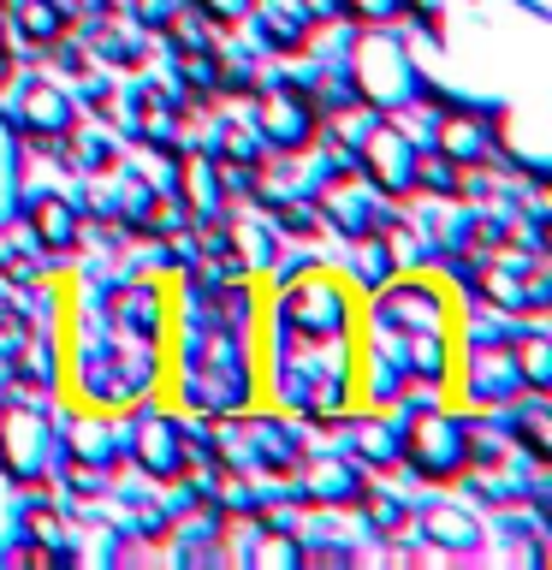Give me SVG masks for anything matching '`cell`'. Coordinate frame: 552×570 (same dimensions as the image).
Masks as SVG:
<instances>
[{
    "mask_svg": "<svg viewBox=\"0 0 552 570\" xmlns=\"http://www.w3.org/2000/svg\"><path fill=\"white\" fill-rule=\"evenodd\" d=\"M297 488L315 499V505H356L368 488V475H363V463H345V458H315V463H303L297 470Z\"/></svg>",
    "mask_w": 552,
    "mask_h": 570,
    "instance_id": "cell-8",
    "label": "cell"
},
{
    "mask_svg": "<svg viewBox=\"0 0 552 570\" xmlns=\"http://www.w3.org/2000/svg\"><path fill=\"white\" fill-rule=\"evenodd\" d=\"M511 363H516V374H523V386L529 392H546V381H552V374H546V363H552V351H546V333H516L511 338Z\"/></svg>",
    "mask_w": 552,
    "mask_h": 570,
    "instance_id": "cell-12",
    "label": "cell"
},
{
    "mask_svg": "<svg viewBox=\"0 0 552 570\" xmlns=\"http://www.w3.org/2000/svg\"><path fill=\"white\" fill-rule=\"evenodd\" d=\"M338 12L363 18V24H392V18H404L410 7L404 0H338Z\"/></svg>",
    "mask_w": 552,
    "mask_h": 570,
    "instance_id": "cell-15",
    "label": "cell"
},
{
    "mask_svg": "<svg viewBox=\"0 0 552 570\" xmlns=\"http://www.w3.org/2000/svg\"><path fill=\"white\" fill-rule=\"evenodd\" d=\"M398 452L410 458V470L422 481H457L463 475V422L440 416V410H422L416 422H404Z\"/></svg>",
    "mask_w": 552,
    "mask_h": 570,
    "instance_id": "cell-3",
    "label": "cell"
},
{
    "mask_svg": "<svg viewBox=\"0 0 552 570\" xmlns=\"http://www.w3.org/2000/svg\"><path fill=\"white\" fill-rule=\"evenodd\" d=\"M24 220H30V232H36V244L53 249V256H66V249L83 238V214H78V203H71V196H60V190L30 196V203H24Z\"/></svg>",
    "mask_w": 552,
    "mask_h": 570,
    "instance_id": "cell-7",
    "label": "cell"
},
{
    "mask_svg": "<svg viewBox=\"0 0 552 570\" xmlns=\"http://www.w3.org/2000/svg\"><path fill=\"white\" fill-rule=\"evenodd\" d=\"M356 505H363V517H368V529L374 534H381V541H392V534H404L410 523H404V505H398V499H392V493H374V488H363V499H356Z\"/></svg>",
    "mask_w": 552,
    "mask_h": 570,
    "instance_id": "cell-14",
    "label": "cell"
},
{
    "mask_svg": "<svg viewBox=\"0 0 552 570\" xmlns=\"http://www.w3.org/2000/svg\"><path fill=\"white\" fill-rule=\"evenodd\" d=\"M410 167H416V149H410V137L398 131L392 119H374L363 137H356V173L368 178L374 190L386 196H410Z\"/></svg>",
    "mask_w": 552,
    "mask_h": 570,
    "instance_id": "cell-4",
    "label": "cell"
},
{
    "mask_svg": "<svg viewBox=\"0 0 552 570\" xmlns=\"http://www.w3.org/2000/svg\"><path fill=\"white\" fill-rule=\"evenodd\" d=\"M131 458H137V470H149L160 481H178V463H185V434H178V422L172 416H142L137 440H131Z\"/></svg>",
    "mask_w": 552,
    "mask_h": 570,
    "instance_id": "cell-10",
    "label": "cell"
},
{
    "mask_svg": "<svg viewBox=\"0 0 552 570\" xmlns=\"http://www.w3.org/2000/svg\"><path fill=\"white\" fill-rule=\"evenodd\" d=\"M71 125H78V107H71L66 89H53V83H24V89H18L12 131H24L36 142H53V137H66Z\"/></svg>",
    "mask_w": 552,
    "mask_h": 570,
    "instance_id": "cell-6",
    "label": "cell"
},
{
    "mask_svg": "<svg viewBox=\"0 0 552 570\" xmlns=\"http://www.w3.org/2000/svg\"><path fill=\"white\" fill-rule=\"evenodd\" d=\"M351 83H356V101H368L374 114H392L398 101H416V71H410V48H404V42H392V36H368V42H356Z\"/></svg>",
    "mask_w": 552,
    "mask_h": 570,
    "instance_id": "cell-2",
    "label": "cell"
},
{
    "mask_svg": "<svg viewBox=\"0 0 552 570\" xmlns=\"http://www.w3.org/2000/svg\"><path fill=\"white\" fill-rule=\"evenodd\" d=\"M12 24L24 30L36 48L66 42V7H60V0H18V7H12Z\"/></svg>",
    "mask_w": 552,
    "mask_h": 570,
    "instance_id": "cell-11",
    "label": "cell"
},
{
    "mask_svg": "<svg viewBox=\"0 0 552 570\" xmlns=\"http://www.w3.org/2000/svg\"><path fill=\"white\" fill-rule=\"evenodd\" d=\"M256 131L267 149H279V155H292V149H315V131H321V107L315 96L303 83L292 78H279V83H256Z\"/></svg>",
    "mask_w": 552,
    "mask_h": 570,
    "instance_id": "cell-1",
    "label": "cell"
},
{
    "mask_svg": "<svg viewBox=\"0 0 552 570\" xmlns=\"http://www.w3.org/2000/svg\"><path fill=\"white\" fill-rule=\"evenodd\" d=\"M422 534L427 541H440V547H475L481 541V529H475V517L470 511H452V505H434L422 517Z\"/></svg>",
    "mask_w": 552,
    "mask_h": 570,
    "instance_id": "cell-13",
    "label": "cell"
},
{
    "mask_svg": "<svg viewBox=\"0 0 552 570\" xmlns=\"http://www.w3.org/2000/svg\"><path fill=\"white\" fill-rule=\"evenodd\" d=\"M48 458H53V434L42 416L30 410H0V470L18 475V481H42L48 475Z\"/></svg>",
    "mask_w": 552,
    "mask_h": 570,
    "instance_id": "cell-5",
    "label": "cell"
},
{
    "mask_svg": "<svg viewBox=\"0 0 552 570\" xmlns=\"http://www.w3.org/2000/svg\"><path fill=\"white\" fill-rule=\"evenodd\" d=\"M196 12H203L208 24H238L249 12V0H196Z\"/></svg>",
    "mask_w": 552,
    "mask_h": 570,
    "instance_id": "cell-16",
    "label": "cell"
},
{
    "mask_svg": "<svg viewBox=\"0 0 552 570\" xmlns=\"http://www.w3.org/2000/svg\"><path fill=\"white\" fill-rule=\"evenodd\" d=\"M470 368H475V381H470L475 404H516L529 392L523 374H516V363H511V345H475Z\"/></svg>",
    "mask_w": 552,
    "mask_h": 570,
    "instance_id": "cell-9",
    "label": "cell"
}]
</instances>
